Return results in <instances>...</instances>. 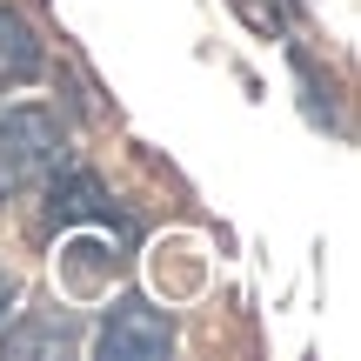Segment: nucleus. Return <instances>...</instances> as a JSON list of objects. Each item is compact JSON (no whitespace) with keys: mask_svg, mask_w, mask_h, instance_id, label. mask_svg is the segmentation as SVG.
Listing matches in <instances>:
<instances>
[{"mask_svg":"<svg viewBox=\"0 0 361 361\" xmlns=\"http://www.w3.org/2000/svg\"><path fill=\"white\" fill-rule=\"evenodd\" d=\"M67 154V134L54 107H7L0 114V201L40 188Z\"/></svg>","mask_w":361,"mask_h":361,"instance_id":"obj_1","label":"nucleus"},{"mask_svg":"<svg viewBox=\"0 0 361 361\" xmlns=\"http://www.w3.org/2000/svg\"><path fill=\"white\" fill-rule=\"evenodd\" d=\"M80 221H94L101 234H114L121 247L141 241V221H134L128 207L107 201V188H101L87 168H67V174L54 168V174H47V228H80Z\"/></svg>","mask_w":361,"mask_h":361,"instance_id":"obj_2","label":"nucleus"},{"mask_svg":"<svg viewBox=\"0 0 361 361\" xmlns=\"http://www.w3.org/2000/svg\"><path fill=\"white\" fill-rule=\"evenodd\" d=\"M94 355H107V361H161V355H174L168 308H154V301H141V295H121L114 308L101 314Z\"/></svg>","mask_w":361,"mask_h":361,"instance_id":"obj_3","label":"nucleus"},{"mask_svg":"<svg viewBox=\"0 0 361 361\" xmlns=\"http://www.w3.org/2000/svg\"><path fill=\"white\" fill-rule=\"evenodd\" d=\"M128 261V247L107 234V241H67L54 247V274H61L67 295H101L107 281H114V268Z\"/></svg>","mask_w":361,"mask_h":361,"instance_id":"obj_4","label":"nucleus"},{"mask_svg":"<svg viewBox=\"0 0 361 361\" xmlns=\"http://www.w3.org/2000/svg\"><path fill=\"white\" fill-rule=\"evenodd\" d=\"M47 67V47H40L34 20L20 7H0V87H20Z\"/></svg>","mask_w":361,"mask_h":361,"instance_id":"obj_5","label":"nucleus"},{"mask_svg":"<svg viewBox=\"0 0 361 361\" xmlns=\"http://www.w3.org/2000/svg\"><path fill=\"white\" fill-rule=\"evenodd\" d=\"M74 348V322H20V328H0V355H67Z\"/></svg>","mask_w":361,"mask_h":361,"instance_id":"obj_6","label":"nucleus"},{"mask_svg":"<svg viewBox=\"0 0 361 361\" xmlns=\"http://www.w3.org/2000/svg\"><path fill=\"white\" fill-rule=\"evenodd\" d=\"M295 74H301V101H308V121L314 128H335V107L322 101V74H314V61L295 47Z\"/></svg>","mask_w":361,"mask_h":361,"instance_id":"obj_7","label":"nucleus"},{"mask_svg":"<svg viewBox=\"0 0 361 361\" xmlns=\"http://www.w3.org/2000/svg\"><path fill=\"white\" fill-rule=\"evenodd\" d=\"M13 301H20V281H13V274L0 268V322H7V314H13Z\"/></svg>","mask_w":361,"mask_h":361,"instance_id":"obj_8","label":"nucleus"}]
</instances>
